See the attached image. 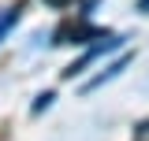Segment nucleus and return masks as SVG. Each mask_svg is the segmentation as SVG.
<instances>
[{"label":"nucleus","instance_id":"1","mask_svg":"<svg viewBox=\"0 0 149 141\" xmlns=\"http://www.w3.org/2000/svg\"><path fill=\"white\" fill-rule=\"evenodd\" d=\"M108 37L101 26H90V22H63L52 34V45H86V41H101Z\"/></svg>","mask_w":149,"mask_h":141},{"label":"nucleus","instance_id":"2","mask_svg":"<svg viewBox=\"0 0 149 141\" xmlns=\"http://www.w3.org/2000/svg\"><path fill=\"white\" fill-rule=\"evenodd\" d=\"M112 48H119V37H104V41H101L97 48H90V52L82 56V59H74L71 67H63L60 74H63V78H74V74H82V70H86V63H93V59H97L101 52H112Z\"/></svg>","mask_w":149,"mask_h":141},{"label":"nucleus","instance_id":"3","mask_svg":"<svg viewBox=\"0 0 149 141\" xmlns=\"http://www.w3.org/2000/svg\"><path fill=\"white\" fill-rule=\"evenodd\" d=\"M130 63V56H119V59H116V63H112L108 70H104V74H97V78H93V82H86V93H90V89H97V86H104V82H112V78H116V74H119V70L127 67Z\"/></svg>","mask_w":149,"mask_h":141},{"label":"nucleus","instance_id":"4","mask_svg":"<svg viewBox=\"0 0 149 141\" xmlns=\"http://www.w3.org/2000/svg\"><path fill=\"white\" fill-rule=\"evenodd\" d=\"M19 11H22V8L15 4V8H8V11L0 15V37H4V34H8V30H11V26L19 22Z\"/></svg>","mask_w":149,"mask_h":141},{"label":"nucleus","instance_id":"5","mask_svg":"<svg viewBox=\"0 0 149 141\" xmlns=\"http://www.w3.org/2000/svg\"><path fill=\"white\" fill-rule=\"evenodd\" d=\"M49 104H52V93H41V97L34 100V115H37V111H45Z\"/></svg>","mask_w":149,"mask_h":141},{"label":"nucleus","instance_id":"6","mask_svg":"<svg viewBox=\"0 0 149 141\" xmlns=\"http://www.w3.org/2000/svg\"><path fill=\"white\" fill-rule=\"evenodd\" d=\"M45 4H52V8H67V4H74V0H45Z\"/></svg>","mask_w":149,"mask_h":141},{"label":"nucleus","instance_id":"7","mask_svg":"<svg viewBox=\"0 0 149 141\" xmlns=\"http://www.w3.org/2000/svg\"><path fill=\"white\" fill-rule=\"evenodd\" d=\"M138 11H149V0H138Z\"/></svg>","mask_w":149,"mask_h":141},{"label":"nucleus","instance_id":"8","mask_svg":"<svg viewBox=\"0 0 149 141\" xmlns=\"http://www.w3.org/2000/svg\"><path fill=\"white\" fill-rule=\"evenodd\" d=\"M138 130H142V134H149V119H146V123H142V126H138Z\"/></svg>","mask_w":149,"mask_h":141}]
</instances>
